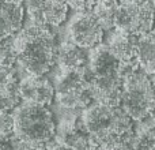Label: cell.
<instances>
[{"instance_id":"cell-3","label":"cell","mask_w":155,"mask_h":150,"mask_svg":"<svg viewBox=\"0 0 155 150\" xmlns=\"http://www.w3.org/2000/svg\"><path fill=\"white\" fill-rule=\"evenodd\" d=\"M14 135L19 141L48 145L56 137V121L48 107L23 102L14 109Z\"/></svg>"},{"instance_id":"cell-7","label":"cell","mask_w":155,"mask_h":150,"mask_svg":"<svg viewBox=\"0 0 155 150\" xmlns=\"http://www.w3.org/2000/svg\"><path fill=\"white\" fill-rule=\"evenodd\" d=\"M90 90L94 102L105 107H120L123 80L118 68L112 73L101 75H90Z\"/></svg>"},{"instance_id":"cell-10","label":"cell","mask_w":155,"mask_h":150,"mask_svg":"<svg viewBox=\"0 0 155 150\" xmlns=\"http://www.w3.org/2000/svg\"><path fill=\"white\" fill-rule=\"evenodd\" d=\"M107 51L118 63H136V37L121 32H114L105 44Z\"/></svg>"},{"instance_id":"cell-11","label":"cell","mask_w":155,"mask_h":150,"mask_svg":"<svg viewBox=\"0 0 155 150\" xmlns=\"http://www.w3.org/2000/svg\"><path fill=\"white\" fill-rule=\"evenodd\" d=\"M88 55L71 41H64L57 45L56 64L61 71H80L87 67Z\"/></svg>"},{"instance_id":"cell-14","label":"cell","mask_w":155,"mask_h":150,"mask_svg":"<svg viewBox=\"0 0 155 150\" xmlns=\"http://www.w3.org/2000/svg\"><path fill=\"white\" fill-rule=\"evenodd\" d=\"M136 63L148 75H154L155 67V43L154 33L136 37Z\"/></svg>"},{"instance_id":"cell-12","label":"cell","mask_w":155,"mask_h":150,"mask_svg":"<svg viewBox=\"0 0 155 150\" xmlns=\"http://www.w3.org/2000/svg\"><path fill=\"white\" fill-rule=\"evenodd\" d=\"M61 150H97L90 135L83 128L82 121L65 123L60 141H57Z\"/></svg>"},{"instance_id":"cell-6","label":"cell","mask_w":155,"mask_h":150,"mask_svg":"<svg viewBox=\"0 0 155 150\" xmlns=\"http://www.w3.org/2000/svg\"><path fill=\"white\" fill-rule=\"evenodd\" d=\"M26 10L31 23L56 29L65 22L68 5L64 0H25Z\"/></svg>"},{"instance_id":"cell-15","label":"cell","mask_w":155,"mask_h":150,"mask_svg":"<svg viewBox=\"0 0 155 150\" xmlns=\"http://www.w3.org/2000/svg\"><path fill=\"white\" fill-rule=\"evenodd\" d=\"M57 98V102L61 108H65L68 111H75V109H86L94 102L93 96H91L90 90V83L83 87H79L76 90L67 91V93H60L54 94Z\"/></svg>"},{"instance_id":"cell-9","label":"cell","mask_w":155,"mask_h":150,"mask_svg":"<svg viewBox=\"0 0 155 150\" xmlns=\"http://www.w3.org/2000/svg\"><path fill=\"white\" fill-rule=\"evenodd\" d=\"M23 0H0V40L11 38L23 27Z\"/></svg>"},{"instance_id":"cell-1","label":"cell","mask_w":155,"mask_h":150,"mask_svg":"<svg viewBox=\"0 0 155 150\" xmlns=\"http://www.w3.org/2000/svg\"><path fill=\"white\" fill-rule=\"evenodd\" d=\"M16 63L29 75H46L56 64L57 41L53 29L30 22L14 36Z\"/></svg>"},{"instance_id":"cell-20","label":"cell","mask_w":155,"mask_h":150,"mask_svg":"<svg viewBox=\"0 0 155 150\" xmlns=\"http://www.w3.org/2000/svg\"><path fill=\"white\" fill-rule=\"evenodd\" d=\"M46 150H61V148H60L59 142H56V141H52V142L48 143V146H46Z\"/></svg>"},{"instance_id":"cell-8","label":"cell","mask_w":155,"mask_h":150,"mask_svg":"<svg viewBox=\"0 0 155 150\" xmlns=\"http://www.w3.org/2000/svg\"><path fill=\"white\" fill-rule=\"evenodd\" d=\"M21 101L48 107L54 100V86L46 75H27L19 80Z\"/></svg>"},{"instance_id":"cell-5","label":"cell","mask_w":155,"mask_h":150,"mask_svg":"<svg viewBox=\"0 0 155 150\" xmlns=\"http://www.w3.org/2000/svg\"><path fill=\"white\" fill-rule=\"evenodd\" d=\"M70 41L82 49H93L102 44L105 32L91 11L78 12L68 26Z\"/></svg>"},{"instance_id":"cell-13","label":"cell","mask_w":155,"mask_h":150,"mask_svg":"<svg viewBox=\"0 0 155 150\" xmlns=\"http://www.w3.org/2000/svg\"><path fill=\"white\" fill-rule=\"evenodd\" d=\"M90 55L87 59V68L90 75H101L112 73L118 68V62L110 55L105 44H99L98 46L90 49Z\"/></svg>"},{"instance_id":"cell-4","label":"cell","mask_w":155,"mask_h":150,"mask_svg":"<svg viewBox=\"0 0 155 150\" xmlns=\"http://www.w3.org/2000/svg\"><path fill=\"white\" fill-rule=\"evenodd\" d=\"M154 0H125L118 4L113 29L140 37L153 32Z\"/></svg>"},{"instance_id":"cell-17","label":"cell","mask_w":155,"mask_h":150,"mask_svg":"<svg viewBox=\"0 0 155 150\" xmlns=\"http://www.w3.org/2000/svg\"><path fill=\"white\" fill-rule=\"evenodd\" d=\"M16 63V51L14 45V37L0 40V66L12 68Z\"/></svg>"},{"instance_id":"cell-2","label":"cell","mask_w":155,"mask_h":150,"mask_svg":"<svg viewBox=\"0 0 155 150\" xmlns=\"http://www.w3.org/2000/svg\"><path fill=\"white\" fill-rule=\"evenodd\" d=\"M118 74L123 80L120 107L134 121H140L148 116H153V75H148L139 68L137 63H118Z\"/></svg>"},{"instance_id":"cell-19","label":"cell","mask_w":155,"mask_h":150,"mask_svg":"<svg viewBox=\"0 0 155 150\" xmlns=\"http://www.w3.org/2000/svg\"><path fill=\"white\" fill-rule=\"evenodd\" d=\"M0 150H18V139L11 134H0Z\"/></svg>"},{"instance_id":"cell-18","label":"cell","mask_w":155,"mask_h":150,"mask_svg":"<svg viewBox=\"0 0 155 150\" xmlns=\"http://www.w3.org/2000/svg\"><path fill=\"white\" fill-rule=\"evenodd\" d=\"M67 3L68 8L78 11V12H86V11H91L95 0H64Z\"/></svg>"},{"instance_id":"cell-16","label":"cell","mask_w":155,"mask_h":150,"mask_svg":"<svg viewBox=\"0 0 155 150\" xmlns=\"http://www.w3.org/2000/svg\"><path fill=\"white\" fill-rule=\"evenodd\" d=\"M118 4H120L118 0H95L91 12L98 19L104 32L112 30L114 26V16Z\"/></svg>"},{"instance_id":"cell-21","label":"cell","mask_w":155,"mask_h":150,"mask_svg":"<svg viewBox=\"0 0 155 150\" xmlns=\"http://www.w3.org/2000/svg\"><path fill=\"white\" fill-rule=\"evenodd\" d=\"M118 2H120V3H121V2H125V0H118Z\"/></svg>"}]
</instances>
